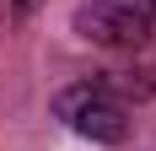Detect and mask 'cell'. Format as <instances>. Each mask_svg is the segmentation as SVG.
Segmentation results:
<instances>
[{"label":"cell","mask_w":156,"mask_h":151,"mask_svg":"<svg viewBox=\"0 0 156 151\" xmlns=\"http://www.w3.org/2000/svg\"><path fill=\"white\" fill-rule=\"evenodd\" d=\"M59 119H70V130L86 140H102V146H119L129 140V108L119 103V92L108 81H81V87L59 92L54 97Z\"/></svg>","instance_id":"6da1fadb"},{"label":"cell","mask_w":156,"mask_h":151,"mask_svg":"<svg viewBox=\"0 0 156 151\" xmlns=\"http://www.w3.org/2000/svg\"><path fill=\"white\" fill-rule=\"evenodd\" d=\"M76 32L97 49L135 54L151 43V16L135 0H86V6H76Z\"/></svg>","instance_id":"7a4b0ae2"},{"label":"cell","mask_w":156,"mask_h":151,"mask_svg":"<svg viewBox=\"0 0 156 151\" xmlns=\"http://www.w3.org/2000/svg\"><path fill=\"white\" fill-rule=\"evenodd\" d=\"M32 6H38V0H11V11H16V16H27Z\"/></svg>","instance_id":"3957f363"},{"label":"cell","mask_w":156,"mask_h":151,"mask_svg":"<svg viewBox=\"0 0 156 151\" xmlns=\"http://www.w3.org/2000/svg\"><path fill=\"white\" fill-rule=\"evenodd\" d=\"M151 11H156V0H151Z\"/></svg>","instance_id":"277c9868"}]
</instances>
